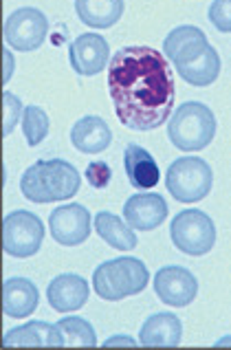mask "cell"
I'll return each mask as SVG.
<instances>
[{
    "mask_svg": "<svg viewBox=\"0 0 231 350\" xmlns=\"http://www.w3.org/2000/svg\"><path fill=\"white\" fill-rule=\"evenodd\" d=\"M90 295V286L88 282L77 273H62L53 278L49 282L46 288V299L51 304L53 311L57 313H73L79 311Z\"/></svg>",
    "mask_w": 231,
    "mask_h": 350,
    "instance_id": "obj_14",
    "label": "cell"
},
{
    "mask_svg": "<svg viewBox=\"0 0 231 350\" xmlns=\"http://www.w3.org/2000/svg\"><path fill=\"white\" fill-rule=\"evenodd\" d=\"M40 304L38 286L27 278H9L3 284V313L7 317H31Z\"/></svg>",
    "mask_w": 231,
    "mask_h": 350,
    "instance_id": "obj_18",
    "label": "cell"
},
{
    "mask_svg": "<svg viewBox=\"0 0 231 350\" xmlns=\"http://www.w3.org/2000/svg\"><path fill=\"white\" fill-rule=\"evenodd\" d=\"M183 339V324L174 313H154L141 324L139 344L148 348H174Z\"/></svg>",
    "mask_w": 231,
    "mask_h": 350,
    "instance_id": "obj_16",
    "label": "cell"
},
{
    "mask_svg": "<svg viewBox=\"0 0 231 350\" xmlns=\"http://www.w3.org/2000/svg\"><path fill=\"white\" fill-rule=\"evenodd\" d=\"M59 328L64 333V344L75 348H95L97 335L93 324L84 317H62L59 319Z\"/></svg>",
    "mask_w": 231,
    "mask_h": 350,
    "instance_id": "obj_22",
    "label": "cell"
},
{
    "mask_svg": "<svg viewBox=\"0 0 231 350\" xmlns=\"http://www.w3.org/2000/svg\"><path fill=\"white\" fill-rule=\"evenodd\" d=\"M124 0H75L77 18L86 27L108 29L124 16Z\"/></svg>",
    "mask_w": 231,
    "mask_h": 350,
    "instance_id": "obj_21",
    "label": "cell"
},
{
    "mask_svg": "<svg viewBox=\"0 0 231 350\" xmlns=\"http://www.w3.org/2000/svg\"><path fill=\"white\" fill-rule=\"evenodd\" d=\"M150 282L148 267L139 258H115L102 262L93 273V288L95 293L108 299V302H117L130 295L141 293Z\"/></svg>",
    "mask_w": 231,
    "mask_h": 350,
    "instance_id": "obj_4",
    "label": "cell"
},
{
    "mask_svg": "<svg viewBox=\"0 0 231 350\" xmlns=\"http://www.w3.org/2000/svg\"><path fill=\"white\" fill-rule=\"evenodd\" d=\"M207 18L220 33H231V0H214Z\"/></svg>",
    "mask_w": 231,
    "mask_h": 350,
    "instance_id": "obj_25",
    "label": "cell"
},
{
    "mask_svg": "<svg viewBox=\"0 0 231 350\" xmlns=\"http://www.w3.org/2000/svg\"><path fill=\"white\" fill-rule=\"evenodd\" d=\"M49 33V20L36 7H20L12 12L5 20L3 36L9 46L20 53L36 51L42 46Z\"/></svg>",
    "mask_w": 231,
    "mask_h": 350,
    "instance_id": "obj_9",
    "label": "cell"
},
{
    "mask_svg": "<svg viewBox=\"0 0 231 350\" xmlns=\"http://www.w3.org/2000/svg\"><path fill=\"white\" fill-rule=\"evenodd\" d=\"M108 95L126 128L137 133L159 128L174 113L176 84L169 59L152 46H122L108 62Z\"/></svg>",
    "mask_w": 231,
    "mask_h": 350,
    "instance_id": "obj_1",
    "label": "cell"
},
{
    "mask_svg": "<svg viewBox=\"0 0 231 350\" xmlns=\"http://www.w3.org/2000/svg\"><path fill=\"white\" fill-rule=\"evenodd\" d=\"M117 344H122V346H137L139 342H135V339H130V337H126V335H119V337L106 339V342H104L106 348H108V346H117Z\"/></svg>",
    "mask_w": 231,
    "mask_h": 350,
    "instance_id": "obj_28",
    "label": "cell"
},
{
    "mask_svg": "<svg viewBox=\"0 0 231 350\" xmlns=\"http://www.w3.org/2000/svg\"><path fill=\"white\" fill-rule=\"evenodd\" d=\"M44 240V225L40 216L27 209L9 212L3 221V249L7 256L31 258L40 252Z\"/></svg>",
    "mask_w": 231,
    "mask_h": 350,
    "instance_id": "obj_8",
    "label": "cell"
},
{
    "mask_svg": "<svg viewBox=\"0 0 231 350\" xmlns=\"http://www.w3.org/2000/svg\"><path fill=\"white\" fill-rule=\"evenodd\" d=\"M79 185H82V176L77 167L64 159L36 161L20 178V189L31 203L68 201L79 192Z\"/></svg>",
    "mask_w": 231,
    "mask_h": 350,
    "instance_id": "obj_3",
    "label": "cell"
},
{
    "mask_svg": "<svg viewBox=\"0 0 231 350\" xmlns=\"http://www.w3.org/2000/svg\"><path fill=\"white\" fill-rule=\"evenodd\" d=\"M124 167L130 185L135 189H152L161 181L157 159L139 144H128L124 150Z\"/></svg>",
    "mask_w": 231,
    "mask_h": 350,
    "instance_id": "obj_17",
    "label": "cell"
},
{
    "mask_svg": "<svg viewBox=\"0 0 231 350\" xmlns=\"http://www.w3.org/2000/svg\"><path fill=\"white\" fill-rule=\"evenodd\" d=\"M169 207L161 194L148 192V194H133L124 203V218L126 223L139 229V232H152V229L163 225L167 218Z\"/></svg>",
    "mask_w": 231,
    "mask_h": 350,
    "instance_id": "obj_13",
    "label": "cell"
},
{
    "mask_svg": "<svg viewBox=\"0 0 231 350\" xmlns=\"http://www.w3.org/2000/svg\"><path fill=\"white\" fill-rule=\"evenodd\" d=\"M68 62L77 75H97L102 73L110 62L108 40L99 33H82L68 46Z\"/></svg>",
    "mask_w": 231,
    "mask_h": 350,
    "instance_id": "obj_12",
    "label": "cell"
},
{
    "mask_svg": "<svg viewBox=\"0 0 231 350\" xmlns=\"http://www.w3.org/2000/svg\"><path fill=\"white\" fill-rule=\"evenodd\" d=\"M163 55L174 64L176 73L187 84L205 88L220 75V55L207 42L203 29L194 25H180L165 36Z\"/></svg>",
    "mask_w": 231,
    "mask_h": 350,
    "instance_id": "obj_2",
    "label": "cell"
},
{
    "mask_svg": "<svg viewBox=\"0 0 231 350\" xmlns=\"http://www.w3.org/2000/svg\"><path fill=\"white\" fill-rule=\"evenodd\" d=\"M93 227L99 234V238L108 243V247L119 249V252H130L137 247V234L124 218H119L117 214L110 212H97L93 218Z\"/></svg>",
    "mask_w": 231,
    "mask_h": 350,
    "instance_id": "obj_20",
    "label": "cell"
},
{
    "mask_svg": "<svg viewBox=\"0 0 231 350\" xmlns=\"http://www.w3.org/2000/svg\"><path fill=\"white\" fill-rule=\"evenodd\" d=\"M71 144L84 154H99L113 144V130L99 115H86L73 124Z\"/></svg>",
    "mask_w": 231,
    "mask_h": 350,
    "instance_id": "obj_15",
    "label": "cell"
},
{
    "mask_svg": "<svg viewBox=\"0 0 231 350\" xmlns=\"http://www.w3.org/2000/svg\"><path fill=\"white\" fill-rule=\"evenodd\" d=\"M3 59H5V75H3V84H7L9 79H12V73H14V55L9 49H3Z\"/></svg>",
    "mask_w": 231,
    "mask_h": 350,
    "instance_id": "obj_27",
    "label": "cell"
},
{
    "mask_svg": "<svg viewBox=\"0 0 231 350\" xmlns=\"http://www.w3.org/2000/svg\"><path fill=\"white\" fill-rule=\"evenodd\" d=\"M5 348H16V346H49V348H59L64 344V333L59 324H49V322H27L25 326L12 328L3 337Z\"/></svg>",
    "mask_w": 231,
    "mask_h": 350,
    "instance_id": "obj_19",
    "label": "cell"
},
{
    "mask_svg": "<svg viewBox=\"0 0 231 350\" xmlns=\"http://www.w3.org/2000/svg\"><path fill=\"white\" fill-rule=\"evenodd\" d=\"M49 229L57 245L77 247L90 236V212L79 203L59 205L49 216Z\"/></svg>",
    "mask_w": 231,
    "mask_h": 350,
    "instance_id": "obj_10",
    "label": "cell"
},
{
    "mask_svg": "<svg viewBox=\"0 0 231 350\" xmlns=\"http://www.w3.org/2000/svg\"><path fill=\"white\" fill-rule=\"evenodd\" d=\"M214 172L205 159L180 157L169 163L165 172V187L178 203H198L212 192Z\"/></svg>",
    "mask_w": 231,
    "mask_h": 350,
    "instance_id": "obj_6",
    "label": "cell"
},
{
    "mask_svg": "<svg viewBox=\"0 0 231 350\" xmlns=\"http://www.w3.org/2000/svg\"><path fill=\"white\" fill-rule=\"evenodd\" d=\"M154 293L161 297V302L169 306H189L198 293L196 275L178 265L161 267L154 275Z\"/></svg>",
    "mask_w": 231,
    "mask_h": 350,
    "instance_id": "obj_11",
    "label": "cell"
},
{
    "mask_svg": "<svg viewBox=\"0 0 231 350\" xmlns=\"http://www.w3.org/2000/svg\"><path fill=\"white\" fill-rule=\"evenodd\" d=\"M86 178H88L90 187L104 189L110 183V178H113V170H110V165L106 161H93L86 167Z\"/></svg>",
    "mask_w": 231,
    "mask_h": 350,
    "instance_id": "obj_26",
    "label": "cell"
},
{
    "mask_svg": "<svg viewBox=\"0 0 231 350\" xmlns=\"http://www.w3.org/2000/svg\"><path fill=\"white\" fill-rule=\"evenodd\" d=\"M227 344H231V337H225V339H220V342H218L216 346H227Z\"/></svg>",
    "mask_w": 231,
    "mask_h": 350,
    "instance_id": "obj_29",
    "label": "cell"
},
{
    "mask_svg": "<svg viewBox=\"0 0 231 350\" xmlns=\"http://www.w3.org/2000/svg\"><path fill=\"white\" fill-rule=\"evenodd\" d=\"M49 128H51V122H49V115L42 111L40 106H25V113H23V133L27 144L36 148L40 146L46 139L49 135Z\"/></svg>",
    "mask_w": 231,
    "mask_h": 350,
    "instance_id": "obj_23",
    "label": "cell"
},
{
    "mask_svg": "<svg viewBox=\"0 0 231 350\" xmlns=\"http://www.w3.org/2000/svg\"><path fill=\"white\" fill-rule=\"evenodd\" d=\"M216 117L214 111L203 102L180 104L169 117L167 137L183 152H198L214 142Z\"/></svg>",
    "mask_w": 231,
    "mask_h": 350,
    "instance_id": "obj_5",
    "label": "cell"
},
{
    "mask_svg": "<svg viewBox=\"0 0 231 350\" xmlns=\"http://www.w3.org/2000/svg\"><path fill=\"white\" fill-rule=\"evenodd\" d=\"M169 238L178 252L187 256H205L216 245V225L200 209H183L169 223Z\"/></svg>",
    "mask_w": 231,
    "mask_h": 350,
    "instance_id": "obj_7",
    "label": "cell"
},
{
    "mask_svg": "<svg viewBox=\"0 0 231 350\" xmlns=\"http://www.w3.org/2000/svg\"><path fill=\"white\" fill-rule=\"evenodd\" d=\"M3 111H5L3 135L9 137L20 122V113H25V106H23V102H20V97H16L12 91H5L3 93Z\"/></svg>",
    "mask_w": 231,
    "mask_h": 350,
    "instance_id": "obj_24",
    "label": "cell"
}]
</instances>
